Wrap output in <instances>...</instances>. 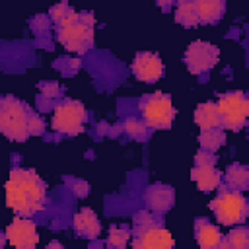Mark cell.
Returning <instances> with one entry per match:
<instances>
[{"label":"cell","mask_w":249,"mask_h":249,"mask_svg":"<svg viewBox=\"0 0 249 249\" xmlns=\"http://www.w3.org/2000/svg\"><path fill=\"white\" fill-rule=\"evenodd\" d=\"M95 18L91 14H74L68 21L58 25V41L70 53H86L93 45Z\"/></svg>","instance_id":"obj_1"},{"label":"cell","mask_w":249,"mask_h":249,"mask_svg":"<svg viewBox=\"0 0 249 249\" xmlns=\"http://www.w3.org/2000/svg\"><path fill=\"white\" fill-rule=\"evenodd\" d=\"M27 119L29 109L23 101L12 95L0 97V132L6 138L14 142H23L29 136Z\"/></svg>","instance_id":"obj_2"},{"label":"cell","mask_w":249,"mask_h":249,"mask_svg":"<svg viewBox=\"0 0 249 249\" xmlns=\"http://www.w3.org/2000/svg\"><path fill=\"white\" fill-rule=\"evenodd\" d=\"M220 124L230 130H241L249 117V99L243 91H228L224 93L218 103Z\"/></svg>","instance_id":"obj_3"},{"label":"cell","mask_w":249,"mask_h":249,"mask_svg":"<svg viewBox=\"0 0 249 249\" xmlns=\"http://www.w3.org/2000/svg\"><path fill=\"white\" fill-rule=\"evenodd\" d=\"M140 113L146 126L152 128H169L175 121L177 109L173 107L171 99L163 93L148 95L140 101Z\"/></svg>","instance_id":"obj_4"},{"label":"cell","mask_w":249,"mask_h":249,"mask_svg":"<svg viewBox=\"0 0 249 249\" xmlns=\"http://www.w3.org/2000/svg\"><path fill=\"white\" fill-rule=\"evenodd\" d=\"M210 208L214 212V216L218 218L220 224L224 226H235L241 224L247 216V200L245 196L231 189V191H222L212 202Z\"/></svg>","instance_id":"obj_5"},{"label":"cell","mask_w":249,"mask_h":249,"mask_svg":"<svg viewBox=\"0 0 249 249\" xmlns=\"http://www.w3.org/2000/svg\"><path fill=\"white\" fill-rule=\"evenodd\" d=\"M84 123H86V109L80 101L74 99H66L60 105H56L51 119L53 128L68 136L80 134L84 130Z\"/></svg>","instance_id":"obj_6"},{"label":"cell","mask_w":249,"mask_h":249,"mask_svg":"<svg viewBox=\"0 0 249 249\" xmlns=\"http://www.w3.org/2000/svg\"><path fill=\"white\" fill-rule=\"evenodd\" d=\"M10 179L19 185V189L27 195V198L31 200V204L35 206L37 212L45 208V202H47V185L43 183V179L33 169L14 167L10 171Z\"/></svg>","instance_id":"obj_7"},{"label":"cell","mask_w":249,"mask_h":249,"mask_svg":"<svg viewBox=\"0 0 249 249\" xmlns=\"http://www.w3.org/2000/svg\"><path fill=\"white\" fill-rule=\"evenodd\" d=\"M218 47L208 41H193L185 51V64L191 74H202L218 62Z\"/></svg>","instance_id":"obj_8"},{"label":"cell","mask_w":249,"mask_h":249,"mask_svg":"<svg viewBox=\"0 0 249 249\" xmlns=\"http://www.w3.org/2000/svg\"><path fill=\"white\" fill-rule=\"evenodd\" d=\"M6 241L18 249H33L39 243V233H37V226L27 218V216H19L14 218L8 228H6Z\"/></svg>","instance_id":"obj_9"},{"label":"cell","mask_w":249,"mask_h":249,"mask_svg":"<svg viewBox=\"0 0 249 249\" xmlns=\"http://www.w3.org/2000/svg\"><path fill=\"white\" fill-rule=\"evenodd\" d=\"M132 74L146 84H154L163 76V62L154 53H138L130 62Z\"/></svg>","instance_id":"obj_10"},{"label":"cell","mask_w":249,"mask_h":249,"mask_svg":"<svg viewBox=\"0 0 249 249\" xmlns=\"http://www.w3.org/2000/svg\"><path fill=\"white\" fill-rule=\"evenodd\" d=\"M173 245H175L173 235L158 224H154V226L146 228L144 231L136 233V237L132 239L134 249H169Z\"/></svg>","instance_id":"obj_11"},{"label":"cell","mask_w":249,"mask_h":249,"mask_svg":"<svg viewBox=\"0 0 249 249\" xmlns=\"http://www.w3.org/2000/svg\"><path fill=\"white\" fill-rule=\"evenodd\" d=\"M144 200L150 210L154 212H165L175 202V191L167 185H152L144 193Z\"/></svg>","instance_id":"obj_12"},{"label":"cell","mask_w":249,"mask_h":249,"mask_svg":"<svg viewBox=\"0 0 249 249\" xmlns=\"http://www.w3.org/2000/svg\"><path fill=\"white\" fill-rule=\"evenodd\" d=\"M191 179L202 193H210L220 187V171L214 163H196L191 171Z\"/></svg>","instance_id":"obj_13"},{"label":"cell","mask_w":249,"mask_h":249,"mask_svg":"<svg viewBox=\"0 0 249 249\" xmlns=\"http://www.w3.org/2000/svg\"><path fill=\"white\" fill-rule=\"evenodd\" d=\"M6 204L19 216H31L35 214V206L31 204V200L27 198V195L19 189L18 183H14L12 179L6 181Z\"/></svg>","instance_id":"obj_14"},{"label":"cell","mask_w":249,"mask_h":249,"mask_svg":"<svg viewBox=\"0 0 249 249\" xmlns=\"http://www.w3.org/2000/svg\"><path fill=\"white\" fill-rule=\"evenodd\" d=\"M72 224H74V230H76L80 235H84V237L95 239V237L101 233V222H99L97 214H95L91 208H82V210L74 216Z\"/></svg>","instance_id":"obj_15"},{"label":"cell","mask_w":249,"mask_h":249,"mask_svg":"<svg viewBox=\"0 0 249 249\" xmlns=\"http://www.w3.org/2000/svg\"><path fill=\"white\" fill-rule=\"evenodd\" d=\"M195 237H196V243L202 249H214V247H218V243L222 239V231H220L218 226H214L206 220H196Z\"/></svg>","instance_id":"obj_16"},{"label":"cell","mask_w":249,"mask_h":249,"mask_svg":"<svg viewBox=\"0 0 249 249\" xmlns=\"http://www.w3.org/2000/svg\"><path fill=\"white\" fill-rule=\"evenodd\" d=\"M195 123L202 128H214L220 126V115H218V107L212 101H204L198 103L195 109Z\"/></svg>","instance_id":"obj_17"},{"label":"cell","mask_w":249,"mask_h":249,"mask_svg":"<svg viewBox=\"0 0 249 249\" xmlns=\"http://www.w3.org/2000/svg\"><path fill=\"white\" fill-rule=\"evenodd\" d=\"M196 2V12H198V21L202 23H214L222 18L224 14V0H195Z\"/></svg>","instance_id":"obj_18"},{"label":"cell","mask_w":249,"mask_h":249,"mask_svg":"<svg viewBox=\"0 0 249 249\" xmlns=\"http://www.w3.org/2000/svg\"><path fill=\"white\" fill-rule=\"evenodd\" d=\"M175 21L181 23L183 27H195L198 25V12H196V2L195 0H175Z\"/></svg>","instance_id":"obj_19"},{"label":"cell","mask_w":249,"mask_h":249,"mask_svg":"<svg viewBox=\"0 0 249 249\" xmlns=\"http://www.w3.org/2000/svg\"><path fill=\"white\" fill-rule=\"evenodd\" d=\"M198 142L202 146V150L208 152H216L218 148H222L226 144V132L220 126L214 128H202V132L198 134Z\"/></svg>","instance_id":"obj_20"},{"label":"cell","mask_w":249,"mask_h":249,"mask_svg":"<svg viewBox=\"0 0 249 249\" xmlns=\"http://www.w3.org/2000/svg\"><path fill=\"white\" fill-rule=\"evenodd\" d=\"M226 181H228V185L231 189L243 191L249 185V169L245 165H241V163H233V165H230L226 169Z\"/></svg>","instance_id":"obj_21"},{"label":"cell","mask_w":249,"mask_h":249,"mask_svg":"<svg viewBox=\"0 0 249 249\" xmlns=\"http://www.w3.org/2000/svg\"><path fill=\"white\" fill-rule=\"evenodd\" d=\"M249 245V231L247 228H233L228 233V239L218 243V247H233V249H245Z\"/></svg>","instance_id":"obj_22"},{"label":"cell","mask_w":249,"mask_h":249,"mask_svg":"<svg viewBox=\"0 0 249 249\" xmlns=\"http://www.w3.org/2000/svg\"><path fill=\"white\" fill-rule=\"evenodd\" d=\"M130 241V231L124 228V226H113L109 230V235H107V245L111 247H124L126 243Z\"/></svg>","instance_id":"obj_23"},{"label":"cell","mask_w":249,"mask_h":249,"mask_svg":"<svg viewBox=\"0 0 249 249\" xmlns=\"http://www.w3.org/2000/svg\"><path fill=\"white\" fill-rule=\"evenodd\" d=\"M76 12L68 6V4H64V2H60V4H54L51 10H49V18L54 21V23H64V21H68L72 16H74Z\"/></svg>","instance_id":"obj_24"},{"label":"cell","mask_w":249,"mask_h":249,"mask_svg":"<svg viewBox=\"0 0 249 249\" xmlns=\"http://www.w3.org/2000/svg\"><path fill=\"white\" fill-rule=\"evenodd\" d=\"M123 128L130 138H138V140L146 138V134H148V126L144 124V121H138V119H126L123 123Z\"/></svg>","instance_id":"obj_25"},{"label":"cell","mask_w":249,"mask_h":249,"mask_svg":"<svg viewBox=\"0 0 249 249\" xmlns=\"http://www.w3.org/2000/svg\"><path fill=\"white\" fill-rule=\"evenodd\" d=\"M154 224H156V218H154V214L148 212V210H140V212H136L134 218H132L134 233H140V231H144L146 228H150V226H154Z\"/></svg>","instance_id":"obj_26"},{"label":"cell","mask_w":249,"mask_h":249,"mask_svg":"<svg viewBox=\"0 0 249 249\" xmlns=\"http://www.w3.org/2000/svg\"><path fill=\"white\" fill-rule=\"evenodd\" d=\"M27 130H29V134H31V136H39V134H43V132H45V121H43L37 113H33V111H29Z\"/></svg>","instance_id":"obj_27"},{"label":"cell","mask_w":249,"mask_h":249,"mask_svg":"<svg viewBox=\"0 0 249 249\" xmlns=\"http://www.w3.org/2000/svg\"><path fill=\"white\" fill-rule=\"evenodd\" d=\"M39 89H41V93L45 95V97H56L58 93H60V86L56 84V82H43L41 86H39Z\"/></svg>","instance_id":"obj_28"},{"label":"cell","mask_w":249,"mask_h":249,"mask_svg":"<svg viewBox=\"0 0 249 249\" xmlns=\"http://www.w3.org/2000/svg\"><path fill=\"white\" fill-rule=\"evenodd\" d=\"M31 29H33L35 33H45V31H49V18H47V16H35V18L31 19Z\"/></svg>","instance_id":"obj_29"},{"label":"cell","mask_w":249,"mask_h":249,"mask_svg":"<svg viewBox=\"0 0 249 249\" xmlns=\"http://www.w3.org/2000/svg\"><path fill=\"white\" fill-rule=\"evenodd\" d=\"M72 191H74V195L76 196H86L88 193H89V187H88V183L86 181H82V179H78V181H74V187H72Z\"/></svg>","instance_id":"obj_30"},{"label":"cell","mask_w":249,"mask_h":249,"mask_svg":"<svg viewBox=\"0 0 249 249\" xmlns=\"http://www.w3.org/2000/svg\"><path fill=\"white\" fill-rule=\"evenodd\" d=\"M196 163H214V156L208 150H200L196 154Z\"/></svg>","instance_id":"obj_31"},{"label":"cell","mask_w":249,"mask_h":249,"mask_svg":"<svg viewBox=\"0 0 249 249\" xmlns=\"http://www.w3.org/2000/svg\"><path fill=\"white\" fill-rule=\"evenodd\" d=\"M158 2H160V6H161L163 10H167L171 4H175V0H158Z\"/></svg>","instance_id":"obj_32"},{"label":"cell","mask_w":249,"mask_h":249,"mask_svg":"<svg viewBox=\"0 0 249 249\" xmlns=\"http://www.w3.org/2000/svg\"><path fill=\"white\" fill-rule=\"evenodd\" d=\"M47 247H62V243H58V241H51V243H47Z\"/></svg>","instance_id":"obj_33"},{"label":"cell","mask_w":249,"mask_h":249,"mask_svg":"<svg viewBox=\"0 0 249 249\" xmlns=\"http://www.w3.org/2000/svg\"><path fill=\"white\" fill-rule=\"evenodd\" d=\"M6 243V233H0V247Z\"/></svg>","instance_id":"obj_34"}]
</instances>
